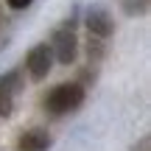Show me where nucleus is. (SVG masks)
Masks as SVG:
<instances>
[{"mask_svg":"<svg viewBox=\"0 0 151 151\" xmlns=\"http://www.w3.org/2000/svg\"><path fill=\"white\" fill-rule=\"evenodd\" d=\"M84 104V87L81 84H59L48 92L45 98V109L50 115H67Z\"/></svg>","mask_w":151,"mask_h":151,"instance_id":"1","label":"nucleus"},{"mask_svg":"<svg viewBox=\"0 0 151 151\" xmlns=\"http://www.w3.org/2000/svg\"><path fill=\"white\" fill-rule=\"evenodd\" d=\"M50 53L56 56L59 65H73L76 53H78V39H76L70 25H62L53 31V42H50Z\"/></svg>","mask_w":151,"mask_h":151,"instance_id":"2","label":"nucleus"},{"mask_svg":"<svg viewBox=\"0 0 151 151\" xmlns=\"http://www.w3.org/2000/svg\"><path fill=\"white\" fill-rule=\"evenodd\" d=\"M50 65H53V53H50V45H37V48H31L28 50V56H25V67H28V73H31V78L34 81H42L45 76L50 73Z\"/></svg>","mask_w":151,"mask_h":151,"instance_id":"3","label":"nucleus"},{"mask_svg":"<svg viewBox=\"0 0 151 151\" xmlns=\"http://www.w3.org/2000/svg\"><path fill=\"white\" fill-rule=\"evenodd\" d=\"M87 28H90V34H95V37H109V34L115 31V20L109 17L106 9H90V14H87Z\"/></svg>","mask_w":151,"mask_h":151,"instance_id":"4","label":"nucleus"},{"mask_svg":"<svg viewBox=\"0 0 151 151\" xmlns=\"http://www.w3.org/2000/svg\"><path fill=\"white\" fill-rule=\"evenodd\" d=\"M17 148L20 151H48L50 148V137H48L45 129H28V132L20 134Z\"/></svg>","mask_w":151,"mask_h":151,"instance_id":"5","label":"nucleus"},{"mask_svg":"<svg viewBox=\"0 0 151 151\" xmlns=\"http://www.w3.org/2000/svg\"><path fill=\"white\" fill-rule=\"evenodd\" d=\"M0 87H3L6 92L14 95V92L20 90V73H6V76H0Z\"/></svg>","mask_w":151,"mask_h":151,"instance_id":"6","label":"nucleus"},{"mask_svg":"<svg viewBox=\"0 0 151 151\" xmlns=\"http://www.w3.org/2000/svg\"><path fill=\"white\" fill-rule=\"evenodd\" d=\"M11 106H14V101H11V92H6L3 87H0V115H11Z\"/></svg>","mask_w":151,"mask_h":151,"instance_id":"7","label":"nucleus"},{"mask_svg":"<svg viewBox=\"0 0 151 151\" xmlns=\"http://www.w3.org/2000/svg\"><path fill=\"white\" fill-rule=\"evenodd\" d=\"M34 0H9V6L11 9H25V6H31Z\"/></svg>","mask_w":151,"mask_h":151,"instance_id":"8","label":"nucleus"}]
</instances>
